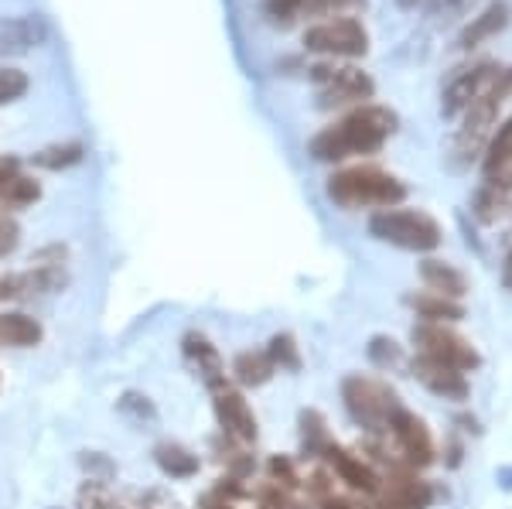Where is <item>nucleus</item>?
Returning a JSON list of instances; mask_svg holds the SVG:
<instances>
[{
    "instance_id": "nucleus-18",
    "label": "nucleus",
    "mask_w": 512,
    "mask_h": 509,
    "mask_svg": "<svg viewBox=\"0 0 512 509\" xmlns=\"http://www.w3.org/2000/svg\"><path fill=\"white\" fill-rule=\"evenodd\" d=\"M420 277H424L427 291L444 294V298H451V301H461L468 294V277L454 264H448V260H434V257L424 260V264H420Z\"/></svg>"
},
{
    "instance_id": "nucleus-16",
    "label": "nucleus",
    "mask_w": 512,
    "mask_h": 509,
    "mask_svg": "<svg viewBox=\"0 0 512 509\" xmlns=\"http://www.w3.org/2000/svg\"><path fill=\"white\" fill-rule=\"evenodd\" d=\"M48 38L41 18H0V59L4 55H24Z\"/></svg>"
},
{
    "instance_id": "nucleus-4",
    "label": "nucleus",
    "mask_w": 512,
    "mask_h": 509,
    "mask_svg": "<svg viewBox=\"0 0 512 509\" xmlns=\"http://www.w3.org/2000/svg\"><path fill=\"white\" fill-rule=\"evenodd\" d=\"M369 233L383 243H393L400 250H414V253H427L441 246V223L434 216L420 209H379L373 219H369Z\"/></svg>"
},
{
    "instance_id": "nucleus-5",
    "label": "nucleus",
    "mask_w": 512,
    "mask_h": 509,
    "mask_svg": "<svg viewBox=\"0 0 512 509\" xmlns=\"http://www.w3.org/2000/svg\"><path fill=\"white\" fill-rule=\"evenodd\" d=\"M342 400H345V407H349V414L355 417V421L369 431H386L390 417L403 407L390 383L373 380V376H362V373L345 376Z\"/></svg>"
},
{
    "instance_id": "nucleus-11",
    "label": "nucleus",
    "mask_w": 512,
    "mask_h": 509,
    "mask_svg": "<svg viewBox=\"0 0 512 509\" xmlns=\"http://www.w3.org/2000/svg\"><path fill=\"white\" fill-rule=\"evenodd\" d=\"M212 404H216V417H219V428L229 434L239 445H253L256 441V417H253V407L246 404L243 393L229 390L226 383L212 390Z\"/></svg>"
},
{
    "instance_id": "nucleus-24",
    "label": "nucleus",
    "mask_w": 512,
    "mask_h": 509,
    "mask_svg": "<svg viewBox=\"0 0 512 509\" xmlns=\"http://www.w3.org/2000/svg\"><path fill=\"white\" fill-rule=\"evenodd\" d=\"M154 462H158L161 472L171 475V479H192L198 472V455L175 445V441H164V445L154 448Z\"/></svg>"
},
{
    "instance_id": "nucleus-13",
    "label": "nucleus",
    "mask_w": 512,
    "mask_h": 509,
    "mask_svg": "<svg viewBox=\"0 0 512 509\" xmlns=\"http://www.w3.org/2000/svg\"><path fill=\"white\" fill-rule=\"evenodd\" d=\"M376 499L383 506H390V509H427V506H431V499H434V489L427 486L424 479H417L414 472L396 469V472L386 475L383 482H379Z\"/></svg>"
},
{
    "instance_id": "nucleus-39",
    "label": "nucleus",
    "mask_w": 512,
    "mask_h": 509,
    "mask_svg": "<svg viewBox=\"0 0 512 509\" xmlns=\"http://www.w3.org/2000/svg\"><path fill=\"white\" fill-rule=\"evenodd\" d=\"M506 284L512 287V253H509V260H506Z\"/></svg>"
},
{
    "instance_id": "nucleus-12",
    "label": "nucleus",
    "mask_w": 512,
    "mask_h": 509,
    "mask_svg": "<svg viewBox=\"0 0 512 509\" xmlns=\"http://www.w3.org/2000/svg\"><path fill=\"white\" fill-rule=\"evenodd\" d=\"M472 212L482 226H495L512 219V168L492 171L472 199Z\"/></svg>"
},
{
    "instance_id": "nucleus-10",
    "label": "nucleus",
    "mask_w": 512,
    "mask_h": 509,
    "mask_svg": "<svg viewBox=\"0 0 512 509\" xmlns=\"http://www.w3.org/2000/svg\"><path fill=\"white\" fill-rule=\"evenodd\" d=\"M386 431L396 438V445H400L403 458H407V465H414V469H424V465L434 462V438H431V428H427L424 421L414 414V410L400 407L396 414L390 417V424H386Z\"/></svg>"
},
{
    "instance_id": "nucleus-32",
    "label": "nucleus",
    "mask_w": 512,
    "mask_h": 509,
    "mask_svg": "<svg viewBox=\"0 0 512 509\" xmlns=\"http://www.w3.org/2000/svg\"><path fill=\"white\" fill-rule=\"evenodd\" d=\"M369 359H373L376 366L390 369V366H400L403 352L396 346V339H386V335H376L373 342H369Z\"/></svg>"
},
{
    "instance_id": "nucleus-21",
    "label": "nucleus",
    "mask_w": 512,
    "mask_h": 509,
    "mask_svg": "<svg viewBox=\"0 0 512 509\" xmlns=\"http://www.w3.org/2000/svg\"><path fill=\"white\" fill-rule=\"evenodd\" d=\"M407 305L417 311L420 322L448 325V322H458V318H465V308H461V301H451V298H444V294H434V291L410 294Z\"/></svg>"
},
{
    "instance_id": "nucleus-30",
    "label": "nucleus",
    "mask_w": 512,
    "mask_h": 509,
    "mask_svg": "<svg viewBox=\"0 0 512 509\" xmlns=\"http://www.w3.org/2000/svg\"><path fill=\"white\" fill-rule=\"evenodd\" d=\"M79 509H117V499L106 482L89 479L86 486L79 489Z\"/></svg>"
},
{
    "instance_id": "nucleus-28",
    "label": "nucleus",
    "mask_w": 512,
    "mask_h": 509,
    "mask_svg": "<svg viewBox=\"0 0 512 509\" xmlns=\"http://www.w3.org/2000/svg\"><path fill=\"white\" fill-rule=\"evenodd\" d=\"M267 356L270 363H274L277 369H301V349H297L294 335H274L267 346Z\"/></svg>"
},
{
    "instance_id": "nucleus-17",
    "label": "nucleus",
    "mask_w": 512,
    "mask_h": 509,
    "mask_svg": "<svg viewBox=\"0 0 512 509\" xmlns=\"http://www.w3.org/2000/svg\"><path fill=\"white\" fill-rule=\"evenodd\" d=\"M362 0H267V11L277 24H294L301 18H318V14H335L359 7Z\"/></svg>"
},
{
    "instance_id": "nucleus-29",
    "label": "nucleus",
    "mask_w": 512,
    "mask_h": 509,
    "mask_svg": "<svg viewBox=\"0 0 512 509\" xmlns=\"http://www.w3.org/2000/svg\"><path fill=\"white\" fill-rule=\"evenodd\" d=\"M35 161L41 168H69V164H79L82 161V144H55V147H45L41 154H35Z\"/></svg>"
},
{
    "instance_id": "nucleus-31",
    "label": "nucleus",
    "mask_w": 512,
    "mask_h": 509,
    "mask_svg": "<svg viewBox=\"0 0 512 509\" xmlns=\"http://www.w3.org/2000/svg\"><path fill=\"white\" fill-rule=\"evenodd\" d=\"M28 93V76L21 69H0V106L14 103Z\"/></svg>"
},
{
    "instance_id": "nucleus-25",
    "label": "nucleus",
    "mask_w": 512,
    "mask_h": 509,
    "mask_svg": "<svg viewBox=\"0 0 512 509\" xmlns=\"http://www.w3.org/2000/svg\"><path fill=\"white\" fill-rule=\"evenodd\" d=\"M233 373H236V380L243 383V387H263V383L277 373V366L270 363L267 352H243V356H236Z\"/></svg>"
},
{
    "instance_id": "nucleus-35",
    "label": "nucleus",
    "mask_w": 512,
    "mask_h": 509,
    "mask_svg": "<svg viewBox=\"0 0 512 509\" xmlns=\"http://www.w3.org/2000/svg\"><path fill=\"white\" fill-rule=\"evenodd\" d=\"M21 243V229H18V223H0V257H7V253L14 250V246Z\"/></svg>"
},
{
    "instance_id": "nucleus-8",
    "label": "nucleus",
    "mask_w": 512,
    "mask_h": 509,
    "mask_svg": "<svg viewBox=\"0 0 512 509\" xmlns=\"http://www.w3.org/2000/svg\"><path fill=\"white\" fill-rule=\"evenodd\" d=\"M311 79L321 89V106H349V103H366L373 100L376 86L355 65H315Z\"/></svg>"
},
{
    "instance_id": "nucleus-34",
    "label": "nucleus",
    "mask_w": 512,
    "mask_h": 509,
    "mask_svg": "<svg viewBox=\"0 0 512 509\" xmlns=\"http://www.w3.org/2000/svg\"><path fill=\"white\" fill-rule=\"evenodd\" d=\"M270 475H274V486H280V489H294L297 486L294 465L287 462V458H274V462H270Z\"/></svg>"
},
{
    "instance_id": "nucleus-36",
    "label": "nucleus",
    "mask_w": 512,
    "mask_h": 509,
    "mask_svg": "<svg viewBox=\"0 0 512 509\" xmlns=\"http://www.w3.org/2000/svg\"><path fill=\"white\" fill-rule=\"evenodd\" d=\"M318 506H321V509H359V506L352 503V499L335 496V492H332V496H325V499H318Z\"/></svg>"
},
{
    "instance_id": "nucleus-23",
    "label": "nucleus",
    "mask_w": 512,
    "mask_h": 509,
    "mask_svg": "<svg viewBox=\"0 0 512 509\" xmlns=\"http://www.w3.org/2000/svg\"><path fill=\"white\" fill-rule=\"evenodd\" d=\"M41 199V188L35 178L21 175V171H14V175H7L4 182H0V212H18V209H28L31 202Z\"/></svg>"
},
{
    "instance_id": "nucleus-26",
    "label": "nucleus",
    "mask_w": 512,
    "mask_h": 509,
    "mask_svg": "<svg viewBox=\"0 0 512 509\" xmlns=\"http://www.w3.org/2000/svg\"><path fill=\"white\" fill-rule=\"evenodd\" d=\"M485 171H506L512 168V117L502 123L499 130H492V137H489V147H485Z\"/></svg>"
},
{
    "instance_id": "nucleus-9",
    "label": "nucleus",
    "mask_w": 512,
    "mask_h": 509,
    "mask_svg": "<svg viewBox=\"0 0 512 509\" xmlns=\"http://www.w3.org/2000/svg\"><path fill=\"white\" fill-rule=\"evenodd\" d=\"M502 65L499 62H475L468 69H458L454 76L444 82V93H441V110L444 117H458L472 106L485 89L499 79Z\"/></svg>"
},
{
    "instance_id": "nucleus-27",
    "label": "nucleus",
    "mask_w": 512,
    "mask_h": 509,
    "mask_svg": "<svg viewBox=\"0 0 512 509\" xmlns=\"http://www.w3.org/2000/svg\"><path fill=\"white\" fill-rule=\"evenodd\" d=\"M301 434H304L308 455H325V448L332 445V441H328V431H325V417H321L318 410H304L301 414Z\"/></svg>"
},
{
    "instance_id": "nucleus-1",
    "label": "nucleus",
    "mask_w": 512,
    "mask_h": 509,
    "mask_svg": "<svg viewBox=\"0 0 512 509\" xmlns=\"http://www.w3.org/2000/svg\"><path fill=\"white\" fill-rule=\"evenodd\" d=\"M396 113L376 103H362L332 127H325L311 141V154L318 161H345V158H366L393 137Z\"/></svg>"
},
{
    "instance_id": "nucleus-20",
    "label": "nucleus",
    "mask_w": 512,
    "mask_h": 509,
    "mask_svg": "<svg viewBox=\"0 0 512 509\" xmlns=\"http://www.w3.org/2000/svg\"><path fill=\"white\" fill-rule=\"evenodd\" d=\"M509 18H512V7L506 0H495V4L485 7V11L478 14V18H472V24L461 31V48H475V45H482L485 38L499 35L509 24Z\"/></svg>"
},
{
    "instance_id": "nucleus-14",
    "label": "nucleus",
    "mask_w": 512,
    "mask_h": 509,
    "mask_svg": "<svg viewBox=\"0 0 512 509\" xmlns=\"http://www.w3.org/2000/svg\"><path fill=\"white\" fill-rule=\"evenodd\" d=\"M414 376L424 383L427 390L437 393L444 400H465L468 397V376L458 373V369L437 363V359H427V356H417L414 359Z\"/></svg>"
},
{
    "instance_id": "nucleus-7",
    "label": "nucleus",
    "mask_w": 512,
    "mask_h": 509,
    "mask_svg": "<svg viewBox=\"0 0 512 509\" xmlns=\"http://www.w3.org/2000/svg\"><path fill=\"white\" fill-rule=\"evenodd\" d=\"M304 45L332 59H359L369 48V35L359 18H328L304 31Z\"/></svg>"
},
{
    "instance_id": "nucleus-2",
    "label": "nucleus",
    "mask_w": 512,
    "mask_h": 509,
    "mask_svg": "<svg viewBox=\"0 0 512 509\" xmlns=\"http://www.w3.org/2000/svg\"><path fill=\"white\" fill-rule=\"evenodd\" d=\"M328 199L342 209H393L396 202L407 199V185L383 168L355 164L328 178Z\"/></svg>"
},
{
    "instance_id": "nucleus-19",
    "label": "nucleus",
    "mask_w": 512,
    "mask_h": 509,
    "mask_svg": "<svg viewBox=\"0 0 512 509\" xmlns=\"http://www.w3.org/2000/svg\"><path fill=\"white\" fill-rule=\"evenodd\" d=\"M185 356H188V363H192L198 373H202V380L209 383L212 390L222 387L226 383V376H222V359H219V352L216 346H212L205 335H185Z\"/></svg>"
},
{
    "instance_id": "nucleus-40",
    "label": "nucleus",
    "mask_w": 512,
    "mask_h": 509,
    "mask_svg": "<svg viewBox=\"0 0 512 509\" xmlns=\"http://www.w3.org/2000/svg\"><path fill=\"white\" fill-rule=\"evenodd\" d=\"M403 7H417V4H424V0H400Z\"/></svg>"
},
{
    "instance_id": "nucleus-15",
    "label": "nucleus",
    "mask_w": 512,
    "mask_h": 509,
    "mask_svg": "<svg viewBox=\"0 0 512 509\" xmlns=\"http://www.w3.org/2000/svg\"><path fill=\"white\" fill-rule=\"evenodd\" d=\"M325 458H328V465H332V472L338 475V479L349 482L355 492H366V496H376V492H379V482H383V479H379V475L369 469L359 455H352V451H345L338 445H328Z\"/></svg>"
},
{
    "instance_id": "nucleus-3",
    "label": "nucleus",
    "mask_w": 512,
    "mask_h": 509,
    "mask_svg": "<svg viewBox=\"0 0 512 509\" xmlns=\"http://www.w3.org/2000/svg\"><path fill=\"white\" fill-rule=\"evenodd\" d=\"M509 96H512V65L502 69L499 79H495L492 86L465 110L461 130H458V137H454V161L472 164V161H478V154H485L492 127H495V120H499V110L506 106Z\"/></svg>"
},
{
    "instance_id": "nucleus-22",
    "label": "nucleus",
    "mask_w": 512,
    "mask_h": 509,
    "mask_svg": "<svg viewBox=\"0 0 512 509\" xmlns=\"http://www.w3.org/2000/svg\"><path fill=\"white\" fill-rule=\"evenodd\" d=\"M41 342V325L31 315L7 311L0 315V349H28Z\"/></svg>"
},
{
    "instance_id": "nucleus-6",
    "label": "nucleus",
    "mask_w": 512,
    "mask_h": 509,
    "mask_svg": "<svg viewBox=\"0 0 512 509\" xmlns=\"http://www.w3.org/2000/svg\"><path fill=\"white\" fill-rule=\"evenodd\" d=\"M414 346L420 349V356L437 359V363L458 369V373H475L482 366V356L465 335H458L448 325L437 322H420L414 325Z\"/></svg>"
},
{
    "instance_id": "nucleus-37",
    "label": "nucleus",
    "mask_w": 512,
    "mask_h": 509,
    "mask_svg": "<svg viewBox=\"0 0 512 509\" xmlns=\"http://www.w3.org/2000/svg\"><path fill=\"white\" fill-rule=\"evenodd\" d=\"M198 509H236L229 499H222L219 492H209V496H202V503H198Z\"/></svg>"
},
{
    "instance_id": "nucleus-38",
    "label": "nucleus",
    "mask_w": 512,
    "mask_h": 509,
    "mask_svg": "<svg viewBox=\"0 0 512 509\" xmlns=\"http://www.w3.org/2000/svg\"><path fill=\"white\" fill-rule=\"evenodd\" d=\"M14 171H18V161H14V158H0V182H4L7 175H14Z\"/></svg>"
},
{
    "instance_id": "nucleus-33",
    "label": "nucleus",
    "mask_w": 512,
    "mask_h": 509,
    "mask_svg": "<svg viewBox=\"0 0 512 509\" xmlns=\"http://www.w3.org/2000/svg\"><path fill=\"white\" fill-rule=\"evenodd\" d=\"M28 294H35V284H31V270H28V274H4V277H0V301L28 298Z\"/></svg>"
}]
</instances>
